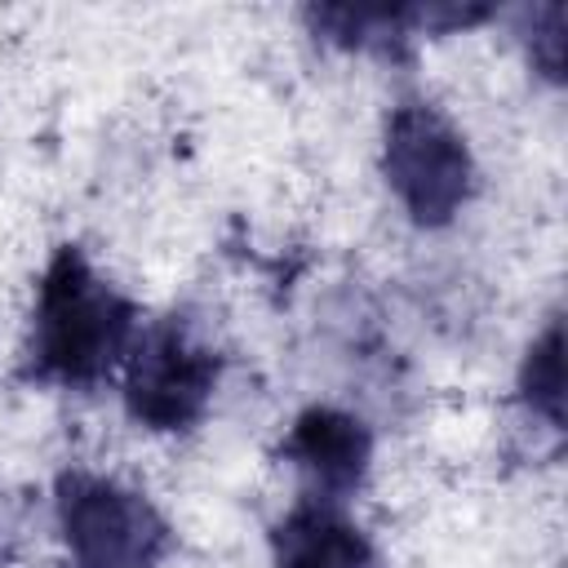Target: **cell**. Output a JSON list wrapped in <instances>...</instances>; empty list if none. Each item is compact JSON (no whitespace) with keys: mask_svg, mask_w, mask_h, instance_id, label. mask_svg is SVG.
<instances>
[{"mask_svg":"<svg viewBox=\"0 0 568 568\" xmlns=\"http://www.w3.org/2000/svg\"><path fill=\"white\" fill-rule=\"evenodd\" d=\"M0 568H9V537H4V528H0Z\"/></svg>","mask_w":568,"mask_h":568,"instance_id":"obj_10","label":"cell"},{"mask_svg":"<svg viewBox=\"0 0 568 568\" xmlns=\"http://www.w3.org/2000/svg\"><path fill=\"white\" fill-rule=\"evenodd\" d=\"M142 328V306L98 271L80 244H58L31 288V311L18 346L27 386L93 395L111 386Z\"/></svg>","mask_w":568,"mask_h":568,"instance_id":"obj_1","label":"cell"},{"mask_svg":"<svg viewBox=\"0 0 568 568\" xmlns=\"http://www.w3.org/2000/svg\"><path fill=\"white\" fill-rule=\"evenodd\" d=\"M222 373L226 351L204 320L191 311L142 320L120 368L124 417L146 435H191L209 422Z\"/></svg>","mask_w":568,"mask_h":568,"instance_id":"obj_2","label":"cell"},{"mask_svg":"<svg viewBox=\"0 0 568 568\" xmlns=\"http://www.w3.org/2000/svg\"><path fill=\"white\" fill-rule=\"evenodd\" d=\"M501 18L497 4H448V0H413V4H306V31L342 53L408 62L422 36H453Z\"/></svg>","mask_w":568,"mask_h":568,"instance_id":"obj_6","label":"cell"},{"mask_svg":"<svg viewBox=\"0 0 568 568\" xmlns=\"http://www.w3.org/2000/svg\"><path fill=\"white\" fill-rule=\"evenodd\" d=\"M53 532L62 568H164L178 550V528L160 501L98 466L58 470Z\"/></svg>","mask_w":568,"mask_h":568,"instance_id":"obj_3","label":"cell"},{"mask_svg":"<svg viewBox=\"0 0 568 568\" xmlns=\"http://www.w3.org/2000/svg\"><path fill=\"white\" fill-rule=\"evenodd\" d=\"M271 568H386L377 537L351 506L293 497L266 532Z\"/></svg>","mask_w":568,"mask_h":568,"instance_id":"obj_7","label":"cell"},{"mask_svg":"<svg viewBox=\"0 0 568 568\" xmlns=\"http://www.w3.org/2000/svg\"><path fill=\"white\" fill-rule=\"evenodd\" d=\"M275 457L297 479V497L351 506L373 475L377 430L364 413L315 399L293 413Z\"/></svg>","mask_w":568,"mask_h":568,"instance_id":"obj_5","label":"cell"},{"mask_svg":"<svg viewBox=\"0 0 568 568\" xmlns=\"http://www.w3.org/2000/svg\"><path fill=\"white\" fill-rule=\"evenodd\" d=\"M377 169L417 231L453 226L479 195V164L462 124L430 98H399L382 115Z\"/></svg>","mask_w":568,"mask_h":568,"instance_id":"obj_4","label":"cell"},{"mask_svg":"<svg viewBox=\"0 0 568 568\" xmlns=\"http://www.w3.org/2000/svg\"><path fill=\"white\" fill-rule=\"evenodd\" d=\"M515 404L528 426L546 430L555 444L564 435V320L559 311L528 337L515 368Z\"/></svg>","mask_w":568,"mask_h":568,"instance_id":"obj_8","label":"cell"},{"mask_svg":"<svg viewBox=\"0 0 568 568\" xmlns=\"http://www.w3.org/2000/svg\"><path fill=\"white\" fill-rule=\"evenodd\" d=\"M564 22H568L564 0L510 9V36L519 40L524 62H528L546 84H564V49H568Z\"/></svg>","mask_w":568,"mask_h":568,"instance_id":"obj_9","label":"cell"}]
</instances>
